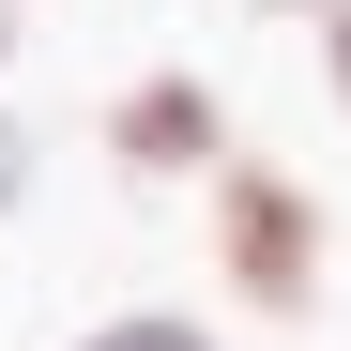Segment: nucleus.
<instances>
[{
    "mask_svg": "<svg viewBox=\"0 0 351 351\" xmlns=\"http://www.w3.org/2000/svg\"><path fill=\"white\" fill-rule=\"evenodd\" d=\"M321 77H336V107H351V0L321 16Z\"/></svg>",
    "mask_w": 351,
    "mask_h": 351,
    "instance_id": "5",
    "label": "nucleus"
},
{
    "mask_svg": "<svg viewBox=\"0 0 351 351\" xmlns=\"http://www.w3.org/2000/svg\"><path fill=\"white\" fill-rule=\"evenodd\" d=\"M214 275L245 290V306H306V290H321V199L290 184V168L229 153L214 168Z\"/></svg>",
    "mask_w": 351,
    "mask_h": 351,
    "instance_id": "1",
    "label": "nucleus"
},
{
    "mask_svg": "<svg viewBox=\"0 0 351 351\" xmlns=\"http://www.w3.org/2000/svg\"><path fill=\"white\" fill-rule=\"evenodd\" d=\"M0 46H16V16H0Z\"/></svg>",
    "mask_w": 351,
    "mask_h": 351,
    "instance_id": "6",
    "label": "nucleus"
},
{
    "mask_svg": "<svg viewBox=\"0 0 351 351\" xmlns=\"http://www.w3.org/2000/svg\"><path fill=\"white\" fill-rule=\"evenodd\" d=\"M107 153H123V168H229L214 77H123V92H107Z\"/></svg>",
    "mask_w": 351,
    "mask_h": 351,
    "instance_id": "2",
    "label": "nucleus"
},
{
    "mask_svg": "<svg viewBox=\"0 0 351 351\" xmlns=\"http://www.w3.org/2000/svg\"><path fill=\"white\" fill-rule=\"evenodd\" d=\"M16 199H31V123L0 107V214H16Z\"/></svg>",
    "mask_w": 351,
    "mask_h": 351,
    "instance_id": "4",
    "label": "nucleus"
},
{
    "mask_svg": "<svg viewBox=\"0 0 351 351\" xmlns=\"http://www.w3.org/2000/svg\"><path fill=\"white\" fill-rule=\"evenodd\" d=\"M77 351H214V321H184V306H123V321H92Z\"/></svg>",
    "mask_w": 351,
    "mask_h": 351,
    "instance_id": "3",
    "label": "nucleus"
}]
</instances>
